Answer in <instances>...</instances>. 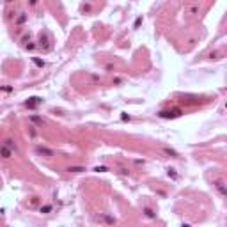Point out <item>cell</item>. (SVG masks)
I'll use <instances>...</instances> for the list:
<instances>
[{
  "label": "cell",
  "instance_id": "cell-17",
  "mask_svg": "<svg viewBox=\"0 0 227 227\" xmlns=\"http://www.w3.org/2000/svg\"><path fill=\"white\" fill-rule=\"evenodd\" d=\"M91 4H87V5H84V7H82V11H84V13H91Z\"/></svg>",
  "mask_w": 227,
  "mask_h": 227
},
{
  "label": "cell",
  "instance_id": "cell-19",
  "mask_svg": "<svg viewBox=\"0 0 227 227\" xmlns=\"http://www.w3.org/2000/svg\"><path fill=\"white\" fill-rule=\"evenodd\" d=\"M190 13H192V14H195V13H199V7H197V5H193V7H190Z\"/></svg>",
  "mask_w": 227,
  "mask_h": 227
},
{
  "label": "cell",
  "instance_id": "cell-2",
  "mask_svg": "<svg viewBox=\"0 0 227 227\" xmlns=\"http://www.w3.org/2000/svg\"><path fill=\"white\" fill-rule=\"evenodd\" d=\"M0 156H2L4 160L13 158V149H11V147H7L5 144H2V146H0Z\"/></svg>",
  "mask_w": 227,
  "mask_h": 227
},
{
  "label": "cell",
  "instance_id": "cell-16",
  "mask_svg": "<svg viewBox=\"0 0 227 227\" xmlns=\"http://www.w3.org/2000/svg\"><path fill=\"white\" fill-rule=\"evenodd\" d=\"M218 55H220V51H211V53H209V59H218Z\"/></svg>",
  "mask_w": 227,
  "mask_h": 227
},
{
  "label": "cell",
  "instance_id": "cell-23",
  "mask_svg": "<svg viewBox=\"0 0 227 227\" xmlns=\"http://www.w3.org/2000/svg\"><path fill=\"white\" fill-rule=\"evenodd\" d=\"M169 176H172V178H176V172H174V169H169Z\"/></svg>",
  "mask_w": 227,
  "mask_h": 227
},
{
  "label": "cell",
  "instance_id": "cell-7",
  "mask_svg": "<svg viewBox=\"0 0 227 227\" xmlns=\"http://www.w3.org/2000/svg\"><path fill=\"white\" fill-rule=\"evenodd\" d=\"M39 45H41V46H45V48H50V36H48L46 32L39 36Z\"/></svg>",
  "mask_w": 227,
  "mask_h": 227
},
{
  "label": "cell",
  "instance_id": "cell-13",
  "mask_svg": "<svg viewBox=\"0 0 227 227\" xmlns=\"http://www.w3.org/2000/svg\"><path fill=\"white\" fill-rule=\"evenodd\" d=\"M69 172H84L85 167H80V165H73V167H68Z\"/></svg>",
  "mask_w": 227,
  "mask_h": 227
},
{
  "label": "cell",
  "instance_id": "cell-10",
  "mask_svg": "<svg viewBox=\"0 0 227 227\" xmlns=\"http://www.w3.org/2000/svg\"><path fill=\"white\" fill-rule=\"evenodd\" d=\"M25 22H27V14H25V13H20V16L14 20V23H16V25H23Z\"/></svg>",
  "mask_w": 227,
  "mask_h": 227
},
{
  "label": "cell",
  "instance_id": "cell-9",
  "mask_svg": "<svg viewBox=\"0 0 227 227\" xmlns=\"http://www.w3.org/2000/svg\"><path fill=\"white\" fill-rule=\"evenodd\" d=\"M142 213L147 216V218H156V213H154V209L153 208H147V206H144L142 208Z\"/></svg>",
  "mask_w": 227,
  "mask_h": 227
},
{
  "label": "cell",
  "instance_id": "cell-26",
  "mask_svg": "<svg viewBox=\"0 0 227 227\" xmlns=\"http://www.w3.org/2000/svg\"><path fill=\"white\" fill-rule=\"evenodd\" d=\"M7 2H13V0H7Z\"/></svg>",
  "mask_w": 227,
  "mask_h": 227
},
{
  "label": "cell",
  "instance_id": "cell-1",
  "mask_svg": "<svg viewBox=\"0 0 227 227\" xmlns=\"http://www.w3.org/2000/svg\"><path fill=\"white\" fill-rule=\"evenodd\" d=\"M158 116H160L161 119H176V117H179V116H181V110H179V108L161 110V112H158Z\"/></svg>",
  "mask_w": 227,
  "mask_h": 227
},
{
  "label": "cell",
  "instance_id": "cell-24",
  "mask_svg": "<svg viewBox=\"0 0 227 227\" xmlns=\"http://www.w3.org/2000/svg\"><path fill=\"white\" fill-rule=\"evenodd\" d=\"M140 23H142V18H137V22H135V28H137Z\"/></svg>",
  "mask_w": 227,
  "mask_h": 227
},
{
  "label": "cell",
  "instance_id": "cell-20",
  "mask_svg": "<svg viewBox=\"0 0 227 227\" xmlns=\"http://www.w3.org/2000/svg\"><path fill=\"white\" fill-rule=\"evenodd\" d=\"M2 91H4V92H11L13 87H0V92H2Z\"/></svg>",
  "mask_w": 227,
  "mask_h": 227
},
{
  "label": "cell",
  "instance_id": "cell-11",
  "mask_svg": "<svg viewBox=\"0 0 227 227\" xmlns=\"http://www.w3.org/2000/svg\"><path fill=\"white\" fill-rule=\"evenodd\" d=\"M4 144H5L7 147H11V149H13V153H18V147H16V144H14V140H13V138H7Z\"/></svg>",
  "mask_w": 227,
  "mask_h": 227
},
{
  "label": "cell",
  "instance_id": "cell-25",
  "mask_svg": "<svg viewBox=\"0 0 227 227\" xmlns=\"http://www.w3.org/2000/svg\"><path fill=\"white\" fill-rule=\"evenodd\" d=\"M105 69H108V71H112V69H113V66H112V64H107V66H105Z\"/></svg>",
  "mask_w": 227,
  "mask_h": 227
},
{
  "label": "cell",
  "instance_id": "cell-6",
  "mask_svg": "<svg viewBox=\"0 0 227 227\" xmlns=\"http://www.w3.org/2000/svg\"><path fill=\"white\" fill-rule=\"evenodd\" d=\"M213 184H215V188H216V190H218V193H220V195H225V193H227V188H225V183H224L222 179H216V181H215Z\"/></svg>",
  "mask_w": 227,
  "mask_h": 227
},
{
  "label": "cell",
  "instance_id": "cell-18",
  "mask_svg": "<svg viewBox=\"0 0 227 227\" xmlns=\"http://www.w3.org/2000/svg\"><path fill=\"white\" fill-rule=\"evenodd\" d=\"M27 2H28V5H30V7H36L39 0H27Z\"/></svg>",
  "mask_w": 227,
  "mask_h": 227
},
{
  "label": "cell",
  "instance_id": "cell-14",
  "mask_svg": "<svg viewBox=\"0 0 227 227\" xmlns=\"http://www.w3.org/2000/svg\"><path fill=\"white\" fill-rule=\"evenodd\" d=\"M39 211H41V213H50V211H51V206H50V204H46V206H41V208H39Z\"/></svg>",
  "mask_w": 227,
  "mask_h": 227
},
{
  "label": "cell",
  "instance_id": "cell-8",
  "mask_svg": "<svg viewBox=\"0 0 227 227\" xmlns=\"http://www.w3.org/2000/svg\"><path fill=\"white\" fill-rule=\"evenodd\" d=\"M28 121L32 122V124H36V126H43V124H45V119H43V117H39V116H30Z\"/></svg>",
  "mask_w": 227,
  "mask_h": 227
},
{
  "label": "cell",
  "instance_id": "cell-5",
  "mask_svg": "<svg viewBox=\"0 0 227 227\" xmlns=\"http://www.w3.org/2000/svg\"><path fill=\"white\" fill-rule=\"evenodd\" d=\"M96 222L112 225V224H116V218H113V216H107V215H99V216H96Z\"/></svg>",
  "mask_w": 227,
  "mask_h": 227
},
{
  "label": "cell",
  "instance_id": "cell-12",
  "mask_svg": "<svg viewBox=\"0 0 227 227\" xmlns=\"http://www.w3.org/2000/svg\"><path fill=\"white\" fill-rule=\"evenodd\" d=\"M163 153L169 154V156H172V158H178V156H179V154L174 151V149H170V147H163Z\"/></svg>",
  "mask_w": 227,
  "mask_h": 227
},
{
  "label": "cell",
  "instance_id": "cell-15",
  "mask_svg": "<svg viewBox=\"0 0 227 227\" xmlns=\"http://www.w3.org/2000/svg\"><path fill=\"white\" fill-rule=\"evenodd\" d=\"M94 170H96V172H107V170H108V167L101 165V167H94Z\"/></svg>",
  "mask_w": 227,
  "mask_h": 227
},
{
  "label": "cell",
  "instance_id": "cell-3",
  "mask_svg": "<svg viewBox=\"0 0 227 227\" xmlns=\"http://www.w3.org/2000/svg\"><path fill=\"white\" fill-rule=\"evenodd\" d=\"M36 153H37V154H43V156H46V158L55 156V153H53V151L48 149V147H43V146H37V147H36Z\"/></svg>",
  "mask_w": 227,
  "mask_h": 227
},
{
  "label": "cell",
  "instance_id": "cell-21",
  "mask_svg": "<svg viewBox=\"0 0 227 227\" xmlns=\"http://www.w3.org/2000/svg\"><path fill=\"white\" fill-rule=\"evenodd\" d=\"M25 48H27V50H34L36 45H34V43H28V45H25Z\"/></svg>",
  "mask_w": 227,
  "mask_h": 227
},
{
  "label": "cell",
  "instance_id": "cell-4",
  "mask_svg": "<svg viewBox=\"0 0 227 227\" xmlns=\"http://www.w3.org/2000/svg\"><path fill=\"white\" fill-rule=\"evenodd\" d=\"M41 103H43V99L37 98V96H34V98H30V99L25 103V107H27V108H36V107L41 105Z\"/></svg>",
  "mask_w": 227,
  "mask_h": 227
},
{
  "label": "cell",
  "instance_id": "cell-22",
  "mask_svg": "<svg viewBox=\"0 0 227 227\" xmlns=\"http://www.w3.org/2000/svg\"><path fill=\"white\" fill-rule=\"evenodd\" d=\"M34 62H36L37 66H41V68H43V66H45V62H43V60H39V59H34Z\"/></svg>",
  "mask_w": 227,
  "mask_h": 227
}]
</instances>
